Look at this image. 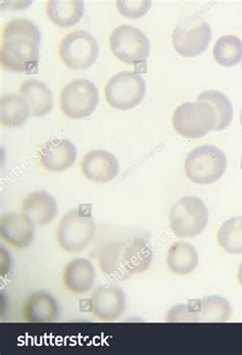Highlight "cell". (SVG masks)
<instances>
[{
    "label": "cell",
    "mask_w": 242,
    "mask_h": 355,
    "mask_svg": "<svg viewBox=\"0 0 242 355\" xmlns=\"http://www.w3.org/2000/svg\"><path fill=\"white\" fill-rule=\"evenodd\" d=\"M213 53L220 66H236L242 61V40L235 35L222 36L214 45Z\"/></svg>",
    "instance_id": "obj_24"
},
{
    "label": "cell",
    "mask_w": 242,
    "mask_h": 355,
    "mask_svg": "<svg viewBox=\"0 0 242 355\" xmlns=\"http://www.w3.org/2000/svg\"><path fill=\"white\" fill-rule=\"evenodd\" d=\"M22 210L36 225L42 227L48 225L57 216V200L47 191H33L23 200Z\"/></svg>",
    "instance_id": "obj_17"
},
{
    "label": "cell",
    "mask_w": 242,
    "mask_h": 355,
    "mask_svg": "<svg viewBox=\"0 0 242 355\" xmlns=\"http://www.w3.org/2000/svg\"><path fill=\"white\" fill-rule=\"evenodd\" d=\"M153 259V248L143 238L110 243L98 253L100 270L113 281H126L145 272Z\"/></svg>",
    "instance_id": "obj_2"
},
{
    "label": "cell",
    "mask_w": 242,
    "mask_h": 355,
    "mask_svg": "<svg viewBox=\"0 0 242 355\" xmlns=\"http://www.w3.org/2000/svg\"><path fill=\"white\" fill-rule=\"evenodd\" d=\"M90 311L104 322L118 320L126 311V296L119 286L96 288L90 298Z\"/></svg>",
    "instance_id": "obj_12"
},
{
    "label": "cell",
    "mask_w": 242,
    "mask_h": 355,
    "mask_svg": "<svg viewBox=\"0 0 242 355\" xmlns=\"http://www.w3.org/2000/svg\"><path fill=\"white\" fill-rule=\"evenodd\" d=\"M28 322H53L59 318V307L55 297L46 292H35L28 297L23 307Z\"/></svg>",
    "instance_id": "obj_18"
},
{
    "label": "cell",
    "mask_w": 242,
    "mask_h": 355,
    "mask_svg": "<svg viewBox=\"0 0 242 355\" xmlns=\"http://www.w3.org/2000/svg\"><path fill=\"white\" fill-rule=\"evenodd\" d=\"M198 102L207 103L217 114V125L215 130L221 131L230 125L233 120V105L226 94L219 90H205L198 96Z\"/></svg>",
    "instance_id": "obj_23"
},
{
    "label": "cell",
    "mask_w": 242,
    "mask_h": 355,
    "mask_svg": "<svg viewBox=\"0 0 242 355\" xmlns=\"http://www.w3.org/2000/svg\"><path fill=\"white\" fill-rule=\"evenodd\" d=\"M100 92L87 79H76L66 84L59 96L62 112L71 119L89 117L97 107Z\"/></svg>",
    "instance_id": "obj_9"
},
{
    "label": "cell",
    "mask_w": 242,
    "mask_h": 355,
    "mask_svg": "<svg viewBox=\"0 0 242 355\" xmlns=\"http://www.w3.org/2000/svg\"><path fill=\"white\" fill-rule=\"evenodd\" d=\"M19 94L25 98L30 107L31 116L44 117L53 107V96L50 88L41 81L31 79L20 86Z\"/></svg>",
    "instance_id": "obj_19"
},
{
    "label": "cell",
    "mask_w": 242,
    "mask_h": 355,
    "mask_svg": "<svg viewBox=\"0 0 242 355\" xmlns=\"http://www.w3.org/2000/svg\"><path fill=\"white\" fill-rule=\"evenodd\" d=\"M41 34L33 21L15 19L2 32L0 62L15 73H37Z\"/></svg>",
    "instance_id": "obj_1"
},
{
    "label": "cell",
    "mask_w": 242,
    "mask_h": 355,
    "mask_svg": "<svg viewBox=\"0 0 242 355\" xmlns=\"http://www.w3.org/2000/svg\"><path fill=\"white\" fill-rule=\"evenodd\" d=\"M110 46L113 55L125 64L147 61L151 53V42L147 36L131 25L115 28L110 37Z\"/></svg>",
    "instance_id": "obj_10"
},
{
    "label": "cell",
    "mask_w": 242,
    "mask_h": 355,
    "mask_svg": "<svg viewBox=\"0 0 242 355\" xmlns=\"http://www.w3.org/2000/svg\"><path fill=\"white\" fill-rule=\"evenodd\" d=\"M82 0H50L47 2V15L55 25L66 28L77 25L84 15Z\"/></svg>",
    "instance_id": "obj_22"
},
{
    "label": "cell",
    "mask_w": 242,
    "mask_h": 355,
    "mask_svg": "<svg viewBox=\"0 0 242 355\" xmlns=\"http://www.w3.org/2000/svg\"><path fill=\"white\" fill-rule=\"evenodd\" d=\"M81 170L87 180L106 184L111 182L119 173V161L108 150H90L81 162Z\"/></svg>",
    "instance_id": "obj_14"
},
{
    "label": "cell",
    "mask_w": 242,
    "mask_h": 355,
    "mask_svg": "<svg viewBox=\"0 0 242 355\" xmlns=\"http://www.w3.org/2000/svg\"><path fill=\"white\" fill-rule=\"evenodd\" d=\"M35 225L25 213H6L0 219V236L16 248H28L35 238Z\"/></svg>",
    "instance_id": "obj_13"
},
{
    "label": "cell",
    "mask_w": 242,
    "mask_h": 355,
    "mask_svg": "<svg viewBox=\"0 0 242 355\" xmlns=\"http://www.w3.org/2000/svg\"><path fill=\"white\" fill-rule=\"evenodd\" d=\"M96 272L93 264L86 258H77L68 262L63 272V283L73 294L84 295L93 288Z\"/></svg>",
    "instance_id": "obj_16"
},
{
    "label": "cell",
    "mask_w": 242,
    "mask_h": 355,
    "mask_svg": "<svg viewBox=\"0 0 242 355\" xmlns=\"http://www.w3.org/2000/svg\"><path fill=\"white\" fill-rule=\"evenodd\" d=\"M241 125H242V110H241Z\"/></svg>",
    "instance_id": "obj_30"
},
{
    "label": "cell",
    "mask_w": 242,
    "mask_h": 355,
    "mask_svg": "<svg viewBox=\"0 0 242 355\" xmlns=\"http://www.w3.org/2000/svg\"><path fill=\"white\" fill-rule=\"evenodd\" d=\"M217 114L205 102L184 103L173 114V126L177 133L186 139H198L215 130Z\"/></svg>",
    "instance_id": "obj_5"
},
{
    "label": "cell",
    "mask_w": 242,
    "mask_h": 355,
    "mask_svg": "<svg viewBox=\"0 0 242 355\" xmlns=\"http://www.w3.org/2000/svg\"><path fill=\"white\" fill-rule=\"evenodd\" d=\"M151 8L149 0H119L117 8L122 16L128 19H140L149 12Z\"/></svg>",
    "instance_id": "obj_28"
},
{
    "label": "cell",
    "mask_w": 242,
    "mask_h": 355,
    "mask_svg": "<svg viewBox=\"0 0 242 355\" xmlns=\"http://www.w3.org/2000/svg\"><path fill=\"white\" fill-rule=\"evenodd\" d=\"M106 100L111 107L118 110H130L145 100L147 83L135 72L118 73L111 77L104 88Z\"/></svg>",
    "instance_id": "obj_8"
},
{
    "label": "cell",
    "mask_w": 242,
    "mask_h": 355,
    "mask_svg": "<svg viewBox=\"0 0 242 355\" xmlns=\"http://www.w3.org/2000/svg\"><path fill=\"white\" fill-rule=\"evenodd\" d=\"M218 243L223 250L232 255L242 254V216L227 219L218 232Z\"/></svg>",
    "instance_id": "obj_26"
},
{
    "label": "cell",
    "mask_w": 242,
    "mask_h": 355,
    "mask_svg": "<svg viewBox=\"0 0 242 355\" xmlns=\"http://www.w3.org/2000/svg\"><path fill=\"white\" fill-rule=\"evenodd\" d=\"M227 157L215 146L205 145L192 150L186 157V175L194 184H212L218 182L227 170Z\"/></svg>",
    "instance_id": "obj_4"
},
{
    "label": "cell",
    "mask_w": 242,
    "mask_h": 355,
    "mask_svg": "<svg viewBox=\"0 0 242 355\" xmlns=\"http://www.w3.org/2000/svg\"><path fill=\"white\" fill-rule=\"evenodd\" d=\"M239 283H241V285L242 286V262H241V266H239Z\"/></svg>",
    "instance_id": "obj_29"
},
{
    "label": "cell",
    "mask_w": 242,
    "mask_h": 355,
    "mask_svg": "<svg viewBox=\"0 0 242 355\" xmlns=\"http://www.w3.org/2000/svg\"><path fill=\"white\" fill-rule=\"evenodd\" d=\"M76 159V146L70 139H50L39 150L40 164L49 171H65L74 165Z\"/></svg>",
    "instance_id": "obj_15"
},
{
    "label": "cell",
    "mask_w": 242,
    "mask_h": 355,
    "mask_svg": "<svg viewBox=\"0 0 242 355\" xmlns=\"http://www.w3.org/2000/svg\"><path fill=\"white\" fill-rule=\"evenodd\" d=\"M95 232L91 205H81L68 211L59 221L57 230V244L64 251L78 253L89 246Z\"/></svg>",
    "instance_id": "obj_3"
},
{
    "label": "cell",
    "mask_w": 242,
    "mask_h": 355,
    "mask_svg": "<svg viewBox=\"0 0 242 355\" xmlns=\"http://www.w3.org/2000/svg\"><path fill=\"white\" fill-rule=\"evenodd\" d=\"M201 322H225L232 315L230 303L223 297L213 295L198 301Z\"/></svg>",
    "instance_id": "obj_25"
},
{
    "label": "cell",
    "mask_w": 242,
    "mask_h": 355,
    "mask_svg": "<svg viewBox=\"0 0 242 355\" xmlns=\"http://www.w3.org/2000/svg\"><path fill=\"white\" fill-rule=\"evenodd\" d=\"M198 253L189 243L177 242L171 245L167 254L169 270L178 275H190L198 264Z\"/></svg>",
    "instance_id": "obj_20"
},
{
    "label": "cell",
    "mask_w": 242,
    "mask_h": 355,
    "mask_svg": "<svg viewBox=\"0 0 242 355\" xmlns=\"http://www.w3.org/2000/svg\"><path fill=\"white\" fill-rule=\"evenodd\" d=\"M31 115L30 107L20 94H6L0 98V121L8 128L23 126Z\"/></svg>",
    "instance_id": "obj_21"
},
{
    "label": "cell",
    "mask_w": 242,
    "mask_h": 355,
    "mask_svg": "<svg viewBox=\"0 0 242 355\" xmlns=\"http://www.w3.org/2000/svg\"><path fill=\"white\" fill-rule=\"evenodd\" d=\"M100 47L95 37L85 30L66 34L59 44L62 61L72 70H85L95 64Z\"/></svg>",
    "instance_id": "obj_11"
},
{
    "label": "cell",
    "mask_w": 242,
    "mask_h": 355,
    "mask_svg": "<svg viewBox=\"0 0 242 355\" xmlns=\"http://www.w3.org/2000/svg\"><path fill=\"white\" fill-rule=\"evenodd\" d=\"M169 219L171 230L178 238H196L207 227L209 210L203 200L187 196L173 205Z\"/></svg>",
    "instance_id": "obj_6"
},
{
    "label": "cell",
    "mask_w": 242,
    "mask_h": 355,
    "mask_svg": "<svg viewBox=\"0 0 242 355\" xmlns=\"http://www.w3.org/2000/svg\"><path fill=\"white\" fill-rule=\"evenodd\" d=\"M167 322H201L198 301L188 304H178L173 306L167 314Z\"/></svg>",
    "instance_id": "obj_27"
},
{
    "label": "cell",
    "mask_w": 242,
    "mask_h": 355,
    "mask_svg": "<svg viewBox=\"0 0 242 355\" xmlns=\"http://www.w3.org/2000/svg\"><path fill=\"white\" fill-rule=\"evenodd\" d=\"M172 40L175 51L182 57H198L211 43V27L201 17H186L175 27Z\"/></svg>",
    "instance_id": "obj_7"
}]
</instances>
